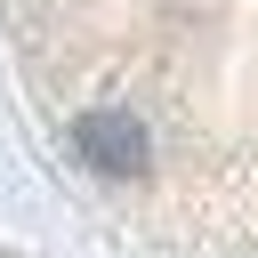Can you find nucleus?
Here are the masks:
<instances>
[{"mask_svg": "<svg viewBox=\"0 0 258 258\" xmlns=\"http://www.w3.org/2000/svg\"><path fill=\"white\" fill-rule=\"evenodd\" d=\"M73 161L145 234L258 250V0H8Z\"/></svg>", "mask_w": 258, "mask_h": 258, "instance_id": "nucleus-1", "label": "nucleus"}]
</instances>
